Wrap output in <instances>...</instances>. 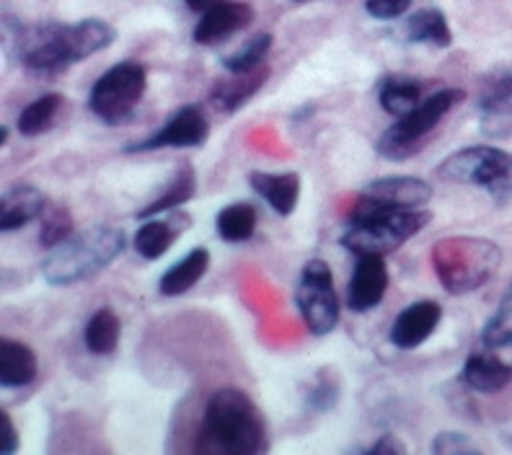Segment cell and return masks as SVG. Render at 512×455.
<instances>
[{"label": "cell", "instance_id": "1", "mask_svg": "<svg viewBox=\"0 0 512 455\" xmlns=\"http://www.w3.org/2000/svg\"><path fill=\"white\" fill-rule=\"evenodd\" d=\"M11 29V57L19 60L29 73L60 75L88 57L109 50L117 39V29L104 19H81L75 24L44 21V24H19L6 19Z\"/></svg>", "mask_w": 512, "mask_h": 455}, {"label": "cell", "instance_id": "2", "mask_svg": "<svg viewBox=\"0 0 512 455\" xmlns=\"http://www.w3.org/2000/svg\"><path fill=\"white\" fill-rule=\"evenodd\" d=\"M197 450L223 455H259L269 450L262 409L241 388H218L202 412Z\"/></svg>", "mask_w": 512, "mask_h": 455}, {"label": "cell", "instance_id": "3", "mask_svg": "<svg viewBox=\"0 0 512 455\" xmlns=\"http://www.w3.org/2000/svg\"><path fill=\"white\" fill-rule=\"evenodd\" d=\"M430 220L432 212L427 207L406 210V207L386 205V202L373 200L368 194H360V200L352 205L347 228H344L339 244L355 256H386L401 249L414 236H419L430 225Z\"/></svg>", "mask_w": 512, "mask_h": 455}, {"label": "cell", "instance_id": "4", "mask_svg": "<svg viewBox=\"0 0 512 455\" xmlns=\"http://www.w3.org/2000/svg\"><path fill=\"white\" fill-rule=\"evenodd\" d=\"M127 238L122 228L96 225L73 233L55 249H47L42 259V277L52 287H68L91 280L104 272L125 251Z\"/></svg>", "mask_w": 512, "mask_h": 455}, {"label": "cell", "instance_id": "5", "mask_svg": "<svg viewBox=\"0 0 512 455\" xmlns=\"http://www.w3.org/2000/svg\"><path fill=\"white\" fill-rule=\"evenodd\" d=\"M430 262L445 293L471 295L487 285L502 264L500 244L479 236H445L432 244Z\"/></svg>", "mask_w": 512, "mask_h": 455}, {"label": "cell", "instance_id": "6", "mask_svg": "<svg viewBox=\"0 0 512 455\" xmlns=\"http://www.w3.org/2000/svg\"><path fill=\"white\" fill-rule=\"evenodd\" d=\"M463 99H466V91H461V88H438L435 94H427L412 112H406L404 117L396 119L394 125L383 130V135L375 143V150L386 161H409L422 150L432 132L438 130L440 122L458 104H463Z\"/></svg>", "mask_w": 512, "mask_h": 455}, {"label": "cell", "instance_id": "7", "mask_svg": "<svg viewBox=\"0 0 512 455\" xmlns=\"http://www.w3.org/2000/svg\"><path fill=\"white\" fill-rule=\"evenodd\" d=\"M440 179L489 194L497 207L512 202V153L497 145H471L450 153L438 166Z\"/></svg>", "mask_w": 512, "mask_h": 455}, {"label": "cell", "instance_id": "8", "mask_svg": "<svg viewBox=\"0 0 512 455\" xmlns=\"http://www.w3.org/2000/svg\"><path fill=\"white\" fill-rule=\"evenodd\" d=\"M148 91V70L143 63L122 60L96 78L88 91V112L104 125H122L132 117Z\"/></svg>", "mask_w": 512, "mask_h": 455}, {"label": "cell", "instance_id": "9", "mask_svg": "<svg viewBox=\"0 0 512 455\" xmlns=\"http://www.w3.org/2000/svg\"><path fill=\"white\" fill-rule=\"evenodd\" d=\"M295 306L313 337H329L337 329L342 303L334 285V272L324 259H308L303 264L295 285Z\"/></svg>", "mask_w": 512, "mask_h": 455}, {"label": "cell", "instance_id": "10", "mask_svg": "<svg viewBox=\"0 0 512 455\" xmlns=\"http://www.w3.org/2000/svg\"><path fill=\"white\" fill-rule=\"evenodd\" d=\"M210 138V119L200 104H184L176 109L158 132L140 143L127 145L125 153H150L163 148H202Z\"/></svg>", "mask_w": 512, "mask_h": 455}, {"label": "cell", "instance_id": "11", "mask_svg": "<svg viewBox=\"0 0 512 455\" xmlns=\"http://www.w3.org/2000/svg\"><path fill=\"white\" fill-rule=\"evenodd\" d=\"M481 132L489 138H512V68L492 70L481 81L479 99Z\"/></svg>", "mask_w": 512, "mask_h": 455}, {"label": "cell", "instance_id": "12", "mask_svg": "<svg viewBox=\"0 0 512 455\" xmlns=\"http://www.w3.org/2000/svg\"><path fill=\"white\" fill-rule=\"evenodd\" d=\"M440 321H443V308H440L438 300L409 303L406 308H401L391 329H388V342L401 352L417 350L438 331Z\"/></svg>", "mask_w": 512, "mask_h": 455}, {"label": "cell", "instance_id": "13", "mask_svg": "<svg viewBox=\"0 0 512 455\" xmlns=\"http://www.w3.org/2000/svg\"><path fill=\"white\" fill-rule=\"evenodd\" d=\"M388 290V267L381 254L357 256L352 277L347 282V308L352 313H368L378 308Z\"/></svg>", "mask_w": 512, "mask_h": 455}, {"label": "cell", "instance_id": "14", "mask_svg": "<svg viewBox=\"0 0 512 455\" xmlns=\"http://www.w3.org/2000/svg\"><path fill=\"white\" fill-rule=\"evenodd\" d=\"M254 21V8L244 0H223L210 11H205L194 26L192 39L200 47H215V44L231 39L233 34L244 32Z\"/></svg>", "mask_w": 512, "mask_h": 455}, {"label": "cell", "instance_id": "15", "mask_svg": "<svg viewBox=\"0 0 512 455\" xmlns=\"http://www.w3.org/2000/svg\"><path fill=\"white\" fill-rule=\"evenodd\" d=\"M189 215L179 210L163 212V215H156V218H145L143 225L135 231V238H132V246L143 256L145 262H156L161 259L166 251L174 246V241L187 231Z\"/></svg>", "mask_w": 512, "mask_h": 455}, {"label": "cell", "instance_id": "16", "mask_svg": "<svg viewBox=\"0 0 512 455\" xmlns=\"http://www.w3.org/2000/svg\"><path fill=\"white\" fill-rule=\"evenodd\" d=\"M363 194H368V197H373V200L386 202V205L406 207V210L427 207L432 202V197H435V192H432V187L425 179L409 176V174L378 176V179L365 184Z\"/></svg>", "mask_w": 512, "mask_h": 455}, {"label": "cell", "instance_id": "17", "mask_svg": "<svg viewBox=\"0 0 512 455\" xmlns=\"http://www.w3.org/2000/svg\"><path fill=\"white\" fill-rule=\"evenodd\" d=\"M50 205L44 192L34 184H13L0 197V231L16 233L29 223L42 218L44 207Z\"/></svg>", "mask_w": 512, "mask_h": 455}, {"label": "cell", "instance_id": "18", "mask_svg": "<svg viewBox=\"0 0 512 455\" xmlns=\"http://www.w3.org/2000/svg\"><path fill=\"white\" fill-rule=\"evenodd\" d=\"M269 78V68L249 70V73H228L225 78H218L215 86L210 88V104L220 114H236L241 106L249 104L259 91L264 88Z\"/></svg>", "mask_w": 512, "mask_h": 455}, {"label": "cell", "instance_id": "19", "mask_svg": "<svg viewBox=\"0 0 512 455\" xmlns=\"http://www.w3.org/2000/svg\"><path fill=\"white\" fill-rule=\"evenodd\" d=\"M249 187L272 207V212H277L280 218H290L298 207L303 181L295 171H251Z\"/></svg>", "mask_w": 512, "mask_h": 455}, {"label": "cell", "instance_id": "20", "mask_svg": "<svg viewBox=\"0 0 512 455\" xmlns=\"http://www.w3.org/2000/svg\"><path fill=\"white\" fill-rule=\"evenodd\" d=\"M512 381V368L494 352H474L461 368V383L476 393H500Z\"/></svg>", "mask_w": 512, "mask_h": 455}, {"label": "cell", "instance_id": "21", "mask_svg": "<svg viewBox=\"0 0 512 455\" xmlns=\"http://www.w3.org/2000/svg\"><path fill=\"white\" fill-rule=\"evenodd\" d=\"M39 360L37 352L19 339H0V386L26 388L37 381Z\"/></svg>", "mask_w": 512, "mask_h": 455}, {"label": "cell", "instance_id": "22", "mask_svg": "<svg viewBox=\"0 0 512 455\" xmlns=\"http://www.w3.org/2000/svg\"><path fill=\"white\" fill-rule=\"evenodd\" d=\"M207 269H210V251L205 246H197L163 272L158 280V293L163 298H182L207 275Z\"/></svg>", "mask_w": 512, "mask_h": 455}, {"label": "cell", "instance_id": "23", "mask_svg": "<svg viewBox=\"0 0 512 455\" xmlns=\"http://www.w3.org/2000/svg\"><path fill=\"white\" fill-rule=\"evenodd\" d=\"M427 96V83L412 75H386L378 86V104L394 119L412 112L414 106Z\"/></svg>", "mask_w": 512, "mask_h": 455}, {"label": "cell", "instance_id": "24", "mask_svg": "<svg viewBox=\"0 0 512 455\" xmlns=\"http://www.w3.org/2000/svg\"><path fill=\"white\" fill-rule=\"evenodd\" d=\"M194 194H197V174H194V166L192 163H182L171 174V179L166 181V187H163V192L158 194L156 200H150L148 205L140 207L138 218H156V215H163V212L179 210V207H184L192 200Z\"/></svg>", "mask_w": 512, "mask_h": 455}, {"label": "cell", "instance_id": "25", "mask_svg": "<svg viewBox=\"0 0 512 455\" xmlns=\"http://www.w3.org/2000/svg\"><path fill=\"white\" fill-rule=\"evenodd\" d=\"M65 106H68V99L63 94H57V91L42 94L39 99H34L32 104H26L21 109L16 127H19L24 138H39V135L50 132L60 122Z\"/></svg>", "mask_w": 512, "mask_h": 455}, {"label": "cell", "instance_id": "26", "mask_svg": "<svg viewBox=\"0 0 512 455\" xmlns=\"http://www.w3.org/2000/svg\"><path fill=\"white\" fill-rule=\"evenodd\" d=\"M404 37L412 44H430L438 50H448L453 44L448 16L438 8H422L404 21Z\"/></svg>", "mask_w": 512, "mask_h": 455}, {"label": "cell", "instance_id": "27", "mask_svg": "<svg viewBox=\"0 0 512 455\" xmlns=\"http://www.w3.org/2000/svg\"><path fill=\"white\" fill-rule=\"evenodd\" d=\"M119 339H122V318L114 308H99L91 313L83 329V344L86 350L96 357H109L117 352Z\"/></svg>", "mask_w": 512, "mask_h": 455}, {"label": "cell", "instance_id": "28", "mask_svg": "<svg viewBox=\"0 0 512 455\" xmlns=\"http://www.w3.org/2000/svg\"><path fill=\"white\" fill-rule=\"evenodd\" d=\"M256 207L251 202H231L218 212L215 231L225 244H244L256 231Z\"/></svg>", "mask_w": 512, "mask_h": 455}, {"label": "cell", "instance_id": "29", "mask_svg": "<svg viewBox=\"0 0 512 455\" xmlns=\"http://www.w3.org/2000/svg\"><path fill=\"white\" fill-rule=\"evenodd\" d=\"M481 342L487 344L489 350H505L512 347V280L505 287L500 303L494 308L484 329H481Z\"/></svg>", "mask_w": 512, "mask_h": 455}, {"label": "cell", "instance_id": "30", "mask_svg": "<svg viewBox=\"0 0 512 455\" xmlns=\"http://www.w3.org/2000/svg\"><path fill=\"white\" fill-rule=\"evenodd\" d=\"M272 42H275L272 34H256L249 42L241 44L238 50H233L231 55H225L223 60H220V65H223L225 73H249V70L262 68L269 50H272Z\"/></svg>", "mask_w": 512, "mask_h": 455}, {"label": "cell", "instance_id": "31", "mask_svg": "<svg viewBox=\"0 0 512 455\" xmlns=\"http://www.w3.org/2000/svg\"><path fill=\"white\" fill-rule=\"evenodd\" d=\"M42 228H39V244L44 249H55L63 241H68L73 236V215H70L68 207L63 205H47L42 212V218H39Z\"/></svg>", "mask_w": 512, "mask_h": 455}, {"label": "cell", "instance_id": "32", "mask_svg": "<svg viewBox=\"0 0 512 455\" xmlns=\"http://www.w3.org/2000/svg\"><path fill=\"white\" fill-rule=\"evenodd\" d=\"M339 404V383L329 375H316V381L311 383L306 393V406L316 414L331 412Z\"/></svg>", "mask_w": 512, "mask_h": 455}, {"label": "cell", "instance_id": "33", "mask_svg": "<svg viewBox=\"0 0 512 455\" xmlns=\"http://www.w3.org/2000/svg\"><path fill=\"white\" fill-rule=\"evenodd\" d=\"M430 450L435 455H458V453H476V445L461 432H438L432 440Z\"/></svg>", "mask_w": 512, "mask_h": 455}, {"label": "cell", "instance_id": "34", "mask_svg": "<svg viewBox=\"0 0 512 455\" xmlns=\"http://www.w3.org/2000/svg\"><path fill=\"white\" fill-rule=\"evenodd\" d=\"M412 8V0H365V13L375 21H396Z\"/></svg>", "mask_w": 512, "mask_h": 455}, {"label": "cell", "instance_id": "35", "mask_svg": "<svg viewBox=\"0 0 512 455\" xmlns=\"http://www.w3.org/2000/svg\"><path fill=\"white\" fill-rule=\"evenodd\" d=\"M21 445V437L19 430H16V422L11 419V414L3 409L0 412V453L3 455H13L19 450Z\"/></svg>", "mask_w": 512, "mask_h": 455}, {"label": "cell", "instance_id": "36", "mask_svg": "<svg viewBox=\"0 0 512 455\" xmlns=\"http://www.w3.org/2000/svg\"><path fill=\"white\" fill-rule=\"evenodd\" d=\"M365 453L368 455H401V453H406V445L401 443L399 435H394V432H386V435L378 437V440H375V443L365 450Z\"/></svg>", "mask_w": 512, "mask_h": 455}, {"label": "cell", "instance_id": "37", "mask_svg": "<svg viewBox=\"0 0 512 455\" xmlns=\"http://www.w3.org/2000/svg\"><path fill=\"white\" fill-rule=\"evenodd\" d=\"M184 3H187L189 11L205 13V11H210L213 6H218V3H223V0H184Z\"/></svg>", "mask_w": 512, "mask_h": 455}, {"label": "cell", "instance_id": "38", "mask_svg": "<svg viewBox=\"0 0 512 455\" xmlns=\"http://www.w3.org/2000/svg\"><path fill=\"white\" fill-rule=\"evenodd\" d=\"M8 143V125H3V140H0V145Z\"/></svg>", "mask_w": 512, "mask_h": 455}, {"label": "cell", "instance_id": "39", "mask_svg": "<svg viewBox=\"0 0 512 455\" xmlns=\"http://www.w3.org/2000/svg\"><path fill=\"white\" fill-rule=\"evenodd\" d=\"M298 3H303V0H298Z\"/></svg>", "mask_w": 512, "mask_h": 455}]
</instances>
